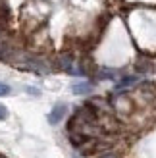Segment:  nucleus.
<instances>
[{
  "mask_svg": "<svg viewBox=\"0 0 156 158\" xmlns=\"http://www.w3.org/2000/svg\"><path fill=\"white\" fill-rule=\"evenodd\" d=\"M68 110H69L68 104H64V102H58V104L50 110V114H48V123H50V125H58V123L66 118Z\"/></svg>",
  "mask_w": 156,
  "mask_h": 158,
  "instance_id": "obj_1",
  "label": "nucleus"
},
{
  "mask_svg": "<svg viewBox=\"0 0 156 158\" xmlns=\"http://www.w3.org/2000/svg\"><path fill=\"white\" fill-rule=\"evenodd\" d=\"M92 89H95V85H92L91 81H75V83H72V93L73 94H89Z\"/></svg>",
  "mask_w": 156,
  "mask_h": 158,
  "instance_id": "obj_2",
  "label": "nucleus"
},
{
  "mask_svg": "<svg viewBox=\"0 0 156 158\" xmlns=\"http://www.w3.org/2000/svg\"><path fill=\"white\" fill-rule=\"evenodd\" d=\"M131 83H137V77H135V75H127V77H123L121 81H118V85H116V89H121V87L131 85Z\"/></svg>",
  "mask_w": 156,
  "mask_h": 158,
  "instance_id": "obj_3",
  "label": "nucleus"
},
{
  "mask_svg": "<svg viewBox=\"0 0 156 158\" xmlns=\"http://www.w3.org/2000/svg\"><path fill=\"white\" fill-rule=\"evenodd\" d=\"M98 77L100 79H114V77H118V72H114V69H100Z\"/></svg>",
  "mask_w": 156,
  "mask_h": 158,
  "instance_id": "obj_4",
  "label": "nucleus"
},
{
  "mask_svg": "<svg viewBox=\"0 0 156 158\" xmlns=\"http://www.w3.org/2000/svg\"><path fill=\"white\" fill-rule=\"evenodd\" d=\"M10 93H12V87L8 85V83H2V81H0V97H8Z\"/></svg>",
  "mask_w": 156,
  "mask_h": 158,
  "instance_id": "obj_5",
  "label": "nucleus"
},
{
  "mask_svg": "<svg viewBox=\"0 0 156 158\" xmlns=\"http://www.w3.org/2000/svg\"><path fill=\"white\" fill-rule=\"evenodd\" d=\"M96 158H120L118 152H112V151H104V152H100Z\"/></svg>",
  "mask_w": 156,
  "mask_h": 158,
  "instance_id": "obj_6",
  "label": "nucleus"
},
{
  "mask_svg": "<svg viewBox=\"0 0 156 158\" xmlns=\"http://www.w3.org/2000/svg\"><path fill=\"white\" fill-rule=\"evenodd\" d=\"M25 91H27L29 94H33V97H41V91L35 89V87H25Z\"/></svg>",
  "mask_w": 156,
  "mask_h": 158,
  "instance_id": "obj_7",
  "label": "nucleus"
},
{
  "mask_svg": "<svg viewBox=\"0 0 156 158\" xmlns=\"http://www.w3.org/2000/svg\"><path fill=\"white\" fill-rule=\"evenodd\" d=\"M6 118H8V108L4 104H0V122L6 120Z\"/></svg>",
  "mask_w": 156,
  "mask_h": 158,
  "instance_id": "obj_8",
  "label": "nucleus"
}]
</instances>
